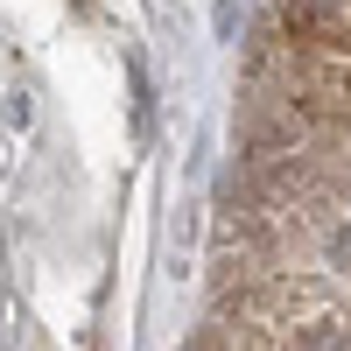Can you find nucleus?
Returning a JSON list of instances; mask_svg holds the SVG:
<instances>
[{"label":"nucleus","instance_id":"nucleus-1","mask_svg":"<svg viewBox=\"0 0 351 351\" xmlns=\"http://www.w3.org/2000/svg\"><path fill=\"white\" fill-rule=\"evenodd\" d=\"M190 351H351V0H281L253 56V155Z\"/></svg>","mask_w":351,"mask_h":351}]
</instances>
